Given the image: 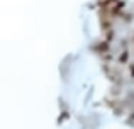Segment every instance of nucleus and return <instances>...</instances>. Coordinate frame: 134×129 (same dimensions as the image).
Returning a JSON list of instances; mask_svg holds the SVG:
<instances>
[{
	"instance_id": "f257e3e1",
	"label": "nucleus",
	"mask_w": 134,
	"mask_h": 129,
	"mask_svg": "<svg viewBox=\"0 0 134 129\" xmlns=\"http://www.w3.org/2000/svg\"><path fill=\"white\" fill-rule=\"evenodd\" d=\"M93 51L98 53V54H102V56H104V54H109V51H110V43H107L105 39L98 41V43L93 46Z\"/></svg>"
},
{
	"instance_id": "f03ea898",
	"label": "nucleus",
	"mask_w": 134,
	"mask_h": 129,
	"mask_svg": "<svg viewBox=\"0 0 134 129\" xmlns=\"http://www.w3.org/2000/svg\"><path fill=\"white\" fill-rule=\"evenodd\" d=\"M124 0H119L117 3H115L114 7H110V17H122V14H124Z\"/></svg>"
},
{
	"instance_id": "7ed1b4c3",
	"label": "nucleus",
	"mask_w": 134,
	"mask_h": 129,
	"mask_svg": "<svg viewBox=\"0 0 134 129\" xmlns=\"http://www.w3.org/2000/svg\"><path fill=\"white\" fill-rule=\"evenodd\" d=\"M100 27L104 32H107V31L112 29V19H100Z\"/></svg>"
},
{
	"instance_id": "20e7f679",
	"label": "nucleus",
	"mask_w": 134,
	"mask_h": 129,
	"mask_svg": "<svg viewBox=\"0 0 134 129\" xmlns=\"http://www.w3.org/2000/svg\"><path fill=\"white\" fill-rule=\"evenodd\" d=\"M117 61H119L121 65H126V63H127V61H129V51H127V49H124V51H122V53L119 54Z\"/></svg>"
},
{
	"instance_id": "39448f33",
	"label": "nucleus",
	"mask_w": 134,
	"mask_h": 129,
	"mask_svg": "<svg viewBox=\"0 0 134 129\" xmlns=\"http://www.w3.org/2000/svg\"><path fill=\"white\" fill-rule=\"evenodd\" d=\"M105 41H107V43H112V41H114V31H107V32H105Z\"/></svg>"
},
{
	"instance_id": "423d86ee",
	"label": "nucleus",
	"mask_w": 134,
	"mask_h": 129,
	"mask_svg": "<svg viewBox=\"0 0 134 129\" xmlns=\"http://www.w3.org/2000/svg\"><path fill=\"white\" fill-rule=\"evenodd\" d=\"M66 117H70V114L68 112H61V116H59V119H58V124H61L63 121H66Z\"/></svg>"
},
{
	"instance_id": "0eeeda50",
	"label": "nucleus",
	"mask_w": 134,
	"mask_h": 129,
	"mask_svg": "<svg viewBox=\"0 0 134 129\" xmlns=\"http://www.w3.org/2000/svg\"><path fill=\"white\" fill-rule=\"evenodd\" d=\"M129 73H131V78H134V63L129 65Z\"/></svg>"
}]
</instances>
